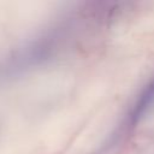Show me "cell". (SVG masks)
<instances>
[{
    "label": "cell",
    "instance_id": "obj_1",
    "mask_svg": "<svg viewBox=\"0 0 154 154\" xmlns=\"http://www.w3.org/2000/svg\"><path fill=\"white\" fill-rule=\"evenodd\" d=\"M154 105V81H152L142 91L138 100L135 103V107L131 112V122L135 124L137 123L143 114Z\"/></svg>",
    "mask_w": 154,
    "mask_h": 154
}]
</instances>
